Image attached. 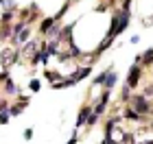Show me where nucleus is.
Masks as SVG:
<instances>
[{"mask_svg": "<svg viewBox=\"0 0 153 144\" xmlns=\"http://www.w3.org/2000/svg\"><path fill=\"white\" fill-rule=\"evenodd\" d=\"M44 77L51 81V83H55V81H59V79H64V77H61V72H57V70H44Z\"/></svg>", "mask_w": 153, "mask_h": 144, "instance_id": "aec40b11", "label": "nucleus"}, {"mask_svg": "<svg viewBox=\"0 0 153 144\" xmlns=\"http://www.w3.org/2000/svg\"><path fill=\"white\" fill-rule=\"evenodd\" d=\"M59 48H61V42H59V39H48V42H46V50H48L51 57H57V55H59Z\"/></svg>", "mask_w": 153, "mask_h": 144, "instance_id": "f8f14e48", "label": "nucleus"}, {"mask_svg": "<svg viewBox=\"0 0 153 144\" xmlns=\"http://www.w3.org/2000/svg\"><path fill=\"white\" fill-rule=\"evenodd\" d=\"M140 94L144 96V98H149V100H151V98H153V83H149V85H144V90H142Z\"/></svg>", "mask_w": 153, "mask_h": 144, "instance_id": "bb28decb", "label": "nucleus"}, {"mask_svg": "<svg viewBox=\"0 0 153 144\" xmlns=\"http://www.w3.org/2000/svg\"><path fill=\"white\" fill-rule=\"evenodd\" d=\"M22 61L20 57V50L16 46H4L2 50H0V66H2V70H9L11 66H16Z\"/></svg>", "mask_w": 153, "mask_h": 144, "instance_id": "f03ea898", "label": "nucleus"}, {"mask_svg": "<svg viewBox=\"0 0 153 144\" xmlns=\"http://www.w3.org/2000/svg\"><path fill=\"white\" fill-rule=\"evenodd\" d=\"M44 44H46V42H42V39H33V37H31V39H29V42H26L24 46H20V57L31 61L33 57H35V52H37V50H39V48L44 46Z\"/></svg>", "mask_w": 153, "mask_h": 144, "instance_id": "7ed1b4c3", "label": "nucleus"}, {"mask_svg": "<svg viewBox=\"0 0 153 144\" xmlns=\"http://www.w3.org/2000/svg\"><path fill=\"white\" fill-rule=\"evenodd\" d=\"M0 44H2V37H0Z\"/></svg>", "mask_w": 153, "mask_h": 144, "instance_id": "72a5a7b5", "label": "nucleus"}, {"mask_svg": "<svg viewBox=\"0 0 153 144\" xmlns=\"http://www.w3.org/2000/svg\"><path fill=\"white\" fill-rule=\"evenodd\" d=\"M55 22H57L55 18H44V20L39 22V35H46V33H48V29H51V26H53Z\"/></svg>", "mask_w": 153, "mask_h": 144, "instance_id": "f3484780", "label": "nucleus"}, {"mask_svg": "<svg viewBox=\"0 0 153 144\" xmlns=\"http://www.w3.org/2000/svg\"><path fill=\"white\" fill-rule=\"evenodd\" d=\"M116 72H114V68H107V74H105V83H103V90H112V87L116 85Z\"/></svg>", "mask_w": 153, "mask_h": 144, "instance_id": "9b49d317", "label": "nucleus"}, {"mask_svg": "<svg viewBox=\"0 0 153 144\" xmlns=\"http://www.w3.org/2000/svg\"><path fill=\"white\" fill-rule=\"evenodd\" d=\"M123 118H127V120H134V122H142L144 118L142 116H138L131 107H125V112H123Z\"/></svg>", "mask_w": 153, "mask_h": 144, "instance_id": "a211bd4d", "label": "nucleus"}, {"mask_svg": "<svg viewBox=\"0 0 153 144\" xmlns=\"http://www.w3.org/2000/svg\"><path fill=\"white\" fill-rule=\"evenodd\" d=\"M76 142H79V129H74V131H72V138L68 140L66 144H76Z\"/></svg>", "mask_w": 153, "mask_h": 144, "instance_id": "c85d7f7f", "label": "nucleus"}, {"mask_svg": "<svg viewBox=\"0 0 153 144\" xmlns=\"http://www.w3.org/2000/svg\"><path fill=\"white\" fill-rule=\"evenodd\" d=\"M9 112V103L7 100H0V114H7Z\"/></svg>", "mask_w": 153, "mask_h": 144, "instance_id": "7c9ffc66", "label": "nucleus"}, {"mask_svg": "<svg viewBox=\"0 0 153 144\" xmlns=\"http://www.w3.org/2000/svg\"><path fill=\"white\" fill-rule=\"evenodd\" d=\"M57 61H59V64H68V61H72V57H70V52H68V50H59Z\"/></svg>", "mask_w": 153, "mask_h": 144, "instance_id": "393cba45", "label": "nucleus"}, {"mask_svg": "<svg viewBox=\"0 0 153 144\" xmlns=\"http://www.w3.org/2000/svg\"><path fill=\"white\" fill-rule=\"evenodd\" d=\"M20 18H22V22L24 24H33V22H37L39 20V9H37V4L33 2L31 7H26V9H20Z\"/></svg>", "mask_w": 153, "mask_h": 144, "instance_id": "423d86ee", "label": "nucleus"}, {"mask_svg": "<svg viewBox=\"0 0 153 144\" xmlns=\"http://www.w3.org/2000/svg\"><path fill=\"white\" fill-rule=\"evenodd\" d=\"M0 7H2V11H18V4L13 0H0Z\"/></svg>", "mask_w": 153, "mask_h": 144, "instance_id": "4be33fe9", "label": "nucleus"}, {"mask_svg": "<svg viewBox=\"0 0 153 144\" xmlns=\"http://www.w3.org/2000/svg\"><path fill=\"white\" fill-rule=\"evenodd\" d=\"M112 44H114V37L105 35V39H103V42L99 44V48H96V52H101V55H103V52H105V50H107V48L112 46Z\"/></svg>", "mask_w": 153, "mask_h": 144, "instance_id": "6ab92c4d", "label": "nucleus"}, {"mask_svg": "<svg viewBox=\"0 0 153 144\" xmlns=\"http://www.w3.org/2000/svg\"><path fill=\"white\" fill-rule=\"evenodd\" d=\"M90 72H92V68H90V66H81V68H76V70L68 72V77H70L74 83H79V81H83V79L90 77Z\"/></svg>", "mask_w": 153, "mask_h": 144, "instance_id": "6e6552de", "label": "nucleus"}, {"mask_svg": "<svg viewBox=\"0 0 153 144\" xmlns=\"http://www.w3.org/2000/svg\"><path fill=\"white\" fill-rule=\"evenodd\" d=\"M109 98H112V90H103V94H101V98L96 100V105L92 107V112L96 114V116H103L107 112V105H109Z\"/></svg>", "mask_w": 153, "mask_h": 144, "instance_id": "0eeeda50", "label": "nucleus"}, {"mask_svg": "<svg viewBox=\"0 0 153 144\" xmlns=\"http://www.w3.org/2000/svg\"><path fill=\"white\" fill-rule=\"evenodd\" d=\"M29 39H31V26L26 24V26H22L20 31H16V33H13V37L9 39V42H11V46L20 48V46H24L26 42H29Z\"/></svg>", "mask_w": 153, "mask_h": 144, "instance_id": "39448f33", "label": "nucleus"}, {"mask_svg": "<svg viewBox=\"0 0 153 144\" xmlns=\"http://www.w3.org/2000/svg\"><path fill=\"white\" fill-rule=\"evenodd\" d=\"M129 107L134 109L138 116H142V118H151V107H153V103H151L149 98H144L142 94H131Z\"/></svg>", "mask_w": 153, "mask_h": 144, "instance_id": "f257e3e1", "label": "nucleus"}, {"mask_svg": "<svg viewBox=\"0 0 153 144\" xmlns=\"http://www.w3.org/2000/svg\"><path fill=\"white\" fill-rule=\"evenodd\" d=\"M105 74H107V70H103V72L96 74L94 81H92V87H94V85H101V87H103V83H105Z\"/></svg>", "mask_w": 153, "mask_h": 144, "instance_id": "b1692460", "label": "nucleus"}, {"mask_svg": "<svg viewBox=\"0 0 153 144\" xmlns=\"http://www.w3.org/2000/svg\"><path fill=\"white\" fill-rule=\"evenodd\" d=\"M92 114V107L90 105H83L81 109H79V116H76V125H74V129H81V127H85V122H88V116Z\"/></svg>", "mask_w": 153, "mask_h": 144, "instance_id": "9d476101", "label": "nucleus"}, {"mask_svg": "<svg viewBox=\"0 0 153 144\" xmlns=\"http://www.w3.org/2000/svg\"><path fill=\"white\" fill-rule=\"evenodd\" d=\"M39 87H42L39 79H31V81H29V90H31V92H39Z\"/></svg>", "mask_w": 153, "mask_h": 144, "instance_id": "cd10ccee", "label": "nucleus"}, {"mask_svg": "<svg viewBox=\"0 0 153 144\" xmlns=\"http://www.w3.org/2000/svg\"><path fill=\"white\" fill-rule=\"evenodd\" d=\"M9 118H11L9 112H7V114H0V125H7V122H9Z\"/></svg>", "mask_w": 153, "mask_h": 144, "instance_id": "2f4dec72", "label": "nucleus"}, {"mask_svg": "<svg viewBox=\"0 0 153 144\" xmlns=\"http://www.w3.org/2000/svg\"><path fill=\"white\" fill-rule=\"evenodd\" d=\"M99 118H101V116H96V114L92 112V114L88 116V122H85V127H88V129H92V127L96 125V122H99Z\"/></svg>", "mask_w": 153, "mask_h": 144, "instance_id": "a878e982", "label": "nucleus"}, {"mask_svg": "<svg viewBox=\"0 0 153 144\" xmlns=\"http://www.w3.org/2000/svg\"><path fill=\"white\" fill-rule=\"evenodd\" d=\"M140 57H142V61H140V64H142L144 68L153 66V48H147L144 52H140Z\"/></svg>", "mask_w": 153, "mask_h": 144, "instance_id": "dca6fc26", "label": "nucleus"}, {"mask_svg": "<svg viewBox=\"0 0 153 144\" xmlns=\"http://www.w3.org/2000/svg\"><path fill=\"white\" fill-rule=\"evenodd\" d=\"M13 16H16V11H2V16H0V24H11Z\"/></svg>", "mask_w": 153, "mask_h": 144, "instance_id": "5701e85b", "label": "nucleus"}, {"mask_svg": "<svg viewBox=\"0 0 153 144\" xmlns=\"http://www.w3.org/2000/svg\"><path fill=\"white\" fill-rule=\"evenodd\" d=\"M48 59H51V55H48L46 44H44V46H42L39 50L35 52V57L31 59V64H33V66H39V64H42V66H46V64H48Z\"/></svg>", "mask_w": 153, "mask_h": 144, "instance_id": "1a4fd4ad", "label": "nucleus"}, {"mask_svg": "<svg viewBox=\"0 0 153 144\" xmlns=\"http://www.w3.org/2000/svg\"><path fill=\"white\" fill-rule=\"evenodd\" d=\"M142 26H144V29H147V26H153V13H151L149 18H144V20H142Z\"/></svg>", "mask_w": 153, "mask_h": 144, "instance_id": "c756f323", "label": "nucleus"}, {"mask_svg": "<svg viewBox=\"0 0 153 144\" xmlns=\"http://www.w3.org/2000/svg\"><path fill=\"white\" fill-rule=\"evenodd\" d=\"M61 29H64V26H61V22H55L51 29H48V33H46V39H59V35H61Z\"/></svg>", "mask_w": 153, "mask_h": 144, "instance_id": "ddd939ff", "label": "nucleus"}, {"mask_svg": "<svg viewBox=\"0 0 153 144\" xmlns=\"http://www.w3.org/2000/svg\"><path fill=\"white\" fill-rule=\"evenodd\" d=\"M142 74H144L142 66L134 61V64H131V68H129V74H127V83H125V85H129L131 90H136V87H138V83H140V79H142Z\"/></svg>", "mask_w": 153, "mask_h": 144, "instance_id": "20e7f679", "label": "nucleus"}, {"mask_svg": "<svg viewBox=\"0 0 153 144\" xmlns=\"http://www.w3.org/2000/svg\"><path fill=\"white\" fill-rule=\"evenodd\" d=\"M22 112H24L22 103H13V105H9V116H20Z\"/></svg>", "mask_w": 153, "mask_h": 144, "instance_id": "412c9836", "label": "nucleus"}, {"mask_svg": "<svg viewBox=\"0 0 153 144\" xmlns=\"http://www.w3.org/2000/svg\"><path fill=\"white\" fill-rule=\"evenodd\" d=\"M33 138V129H26L24 131V140H31Z\"/></svg>", "mask_w": 153, "mask_h": 144, "instance_id": "473e14b6", "label": "nucleus"}, {"mask_svg": "<svg viewBox=\"0 0 153 144\" xmlns=\"http://www.w3.org/2000/svg\"><path fill=\"white\" fill-rule=\"evenodd\" d=\"M2 90H4L7 96H18V94H20V87L13 83L11 79H7V81H4V87H2Z\"/></svg>", "mask_w": 153, "mask_h": 144, "instance_id": "4468645a", "label": "nucleus"}, {"mask_svg": "<svg viewBox=\"0 0 153 144\" xmlns=\"http://www.w3.org/2000/svg\"><path fill=\"white\" fill-rule=\"evenodd\" d=\"M51 85H53V90H66V87H72V85H74V81H72L70 77H66V79L55 81V83H51Z\"/></svg>", "mask_w": 153, "mask_h": 144, "instance_id": "2eb2a0df", "label": "nucleus"}]
</instances>
